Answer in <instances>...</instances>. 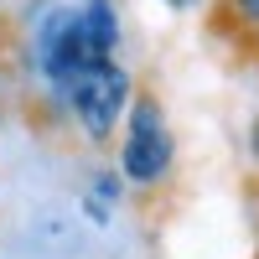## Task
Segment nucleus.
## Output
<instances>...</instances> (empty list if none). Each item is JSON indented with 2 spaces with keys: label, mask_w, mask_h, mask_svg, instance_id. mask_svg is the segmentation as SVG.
Segmentation results:
<instances>
[{
  "label": "nucleus",
  "mask_w": 259,
  "mask_h": 259,
  "mask_svg": "<svg viewBox=\"0 0 259 259\" xmlns=\"http://www.w3.org/2000/svg\"><path fill=\"white\" fill-rule=\"evenodd\" d=\"M62 99H68V109L78 114V124H83L89 140H109L119 109L130 104V78H124V68H114V57H109V62H99V68L78 73L73 89Z\"/></svg>",
  "instance_id": "nucleus-1"
},
{
  "label": "nucleus",
  "mask_w": 259,
  "mask_h": 259,
  "mask_svg": "<svg viewBox=\"0 0 259 259\" xmlns=\"http://www.w3.org/2000/svg\"><path fill=\"white\" fill-rule=\"evenodd\" d=\"M119 166H124L130 182H156V177H166V166H171V130H166L161 104L150 94L130 104V140H124Z\"/></svg>",
  "instance_id": "nucleus-2"
},
{
  "label": "nucleus",
  "mask_w": 259,
  "mask_h": 259,
  "mask_svg": "<svg viewBox=\"0 0 259 259\" xmlns=\"http://www.w3.org/2000/svg\"><path fill=\"white\" fill-rule=\"evenodd\" d=\"M78 26H83V41H89L99 57L114 52V41H119V21H114V6H109V0H89V6L78 11Z\"/></svg>",
  "instance_id": "nucleus-3"
},
{
  "label": "nucleus",
  "mask_w": 259,
  "mask_h": 259,
  "mask_svg": "<svg viewBox=\"0 0 259 259\" xmlns=\"http://www.w3.org/2000/svg\"><path fill=\"white\" fill-rule=\"evenodd\" d=\"M218 26L239 41L259 31V0H218Z\"/></svg>",
  "instance_id": "nucleus-4"
},
{
  "label": "nucleus",
  "mask_w": 259,
  "mask_h": 259,
  "mask_svg": "<svg viewBox=\"0 0 259 259\" xmlns=\"http://www.w3.org/2000/svg\"><path fill=\"white\" fill-rule=\"evenodd\" d=\"M83 212H89V218H94V223H109V202H104V197H99V192H94V197H89V202H83Z\"/></svg>",
  "instance_id": "nucleus-5"
},
{
  "label": "nucleus",
  "mask_w": 259,
  "mask_h": 259,
  "mask_svg": "<svg viewBox=\"0 0 259 259\" xmlns=\"http://www.w3.org/2000/svg\"><path fill=\"white\" fill-rule=\"evenodd\" d=\"M94 192H99L104 202H114V197H119V182H114V177H94Z\"/></svg>",
  "instance_id": "nucleus-6"
},
{
  "label": "nucleus",
  "mask_w": 259,
  "mask_h": 259,
  "mask_svg": "<svg viewBox=\"0 0 259 259\" xmlns=\"http://www.w3.org/2000/svg\"><path fill=\"white\" fill-rule=\"evenodd\" d=\"M239 47H244V52H259V31H254V36H239Z\"/></svg>",
  "instance_id": "nucleus-7"
},
{
  "label": "nucleus",
  "mask_w": 259,
  "mask_h": 259,
  "mask_svg": "<svg viewBox=\"0 0 259 259\" xmlns=\"http://www.w3.org/2000/svg\"><path fill=\"white\" fill-rule=\"evenodd\" d=\"M166 6H171V11H187V0H166Z\"/></svg>",
  "instance_id": "nucleus-8"
}]
</instances>
